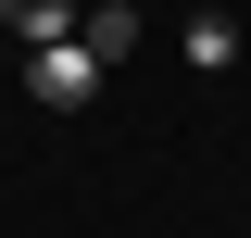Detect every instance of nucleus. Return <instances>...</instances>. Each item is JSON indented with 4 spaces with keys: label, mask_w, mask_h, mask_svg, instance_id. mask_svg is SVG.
<instances>
[{
    "label": "nucleus",
    "mask_w": 251,
    "mask_h": 238,
    "mask_svg": "<svg viewBox=\"0 0 251 238\" xmlns=\"http://www.w3.org/2000/svg\"><path fill=\"white\" fill-rule=\"evenodd\" d=\"M0 50H13V0H0Z\"/></svg>",
    "instance_id": "nucleus-5"
},
{
    "label": "nucleus",
    "mask_w": 251,
    "mask_h": 238,
    "mask_svg": "<svg viewBox=\"0 0 251 238\" xmlns=\"http://www.w3.org/2000/svg\"><path fill=\"white\" fill-rule=\"evenodd\" d=\"M176 50L201 63V75H226V63H239V25H226V13H188V25H176Z\"/></svg>",
    "instance_id": "nucleus-4"
},
{
    "label": "nucleus",
    "mask_w": 251,
    "mask_h": 238,
    "mask_svg": "<svg viewBox=\"0 0 251 238\" xmlns=\"http://www.w3.org/2000/svg\"><path fill=\"white\" fill-rule=\"evenodd\" d=\"M75 50H88L100 75H113V63L138 50V0H88V13H75Z\"/></svg>",
    "instance_id": "nucleus-2"
},
{
    "label": "nucleus",
    "mask_w": 251,
    "mask_h": 238,
    "mask_svg": "<svg viewBox=\"0 0 251 238\" xmlns=\"http://www.w3.org/2000/svg\"><path fill=\"white\" fill-rule=\"evenodd\" d=\"M75 13H88V0H13V50H50V38H75Z\"/></svg>",
    "instance_id": "nucleus-3"
},
{
    "label": "nucleus",
    "mask_w": 251,
    "mask_h": 238,
    "mask_svg": "<svg viewBox=\"0 0 251 238\" xmlns=\"http://www.w3.org/2000/svg\"><path fill=\"white\" fill-rule=\"evenodd\" d=\"M25 100L38 113H88L100 100V63L75 50V38H50V50H25Z\"/></svg>",
    "instance_id": "nucleus-1"
}]
</instances>
